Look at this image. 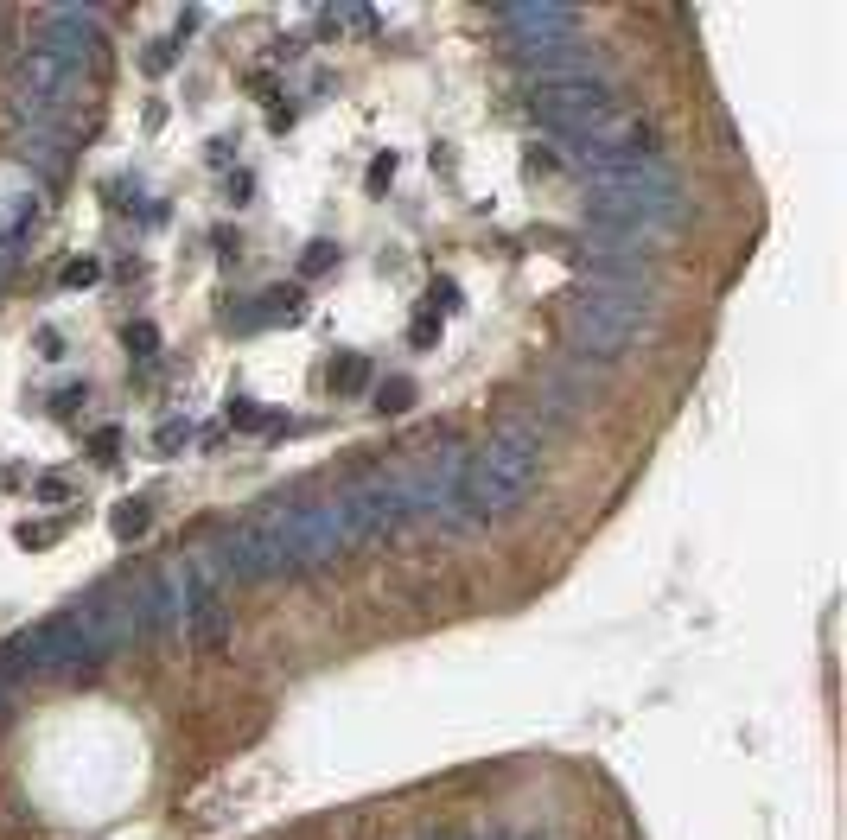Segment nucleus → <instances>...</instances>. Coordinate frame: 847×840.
<instances>
[{"mask_svg": "<svg viewBox=\"0 0 847 840\" xmlns=\"http://www.w3.org/2000/svg\"><path fill=\"white\" fill-rule=\"evenodd\" d=\"M586 217L599 223L605 236H625V242H656L669 236L688 217L682 179L663 153H644V160H625L599 179H586Z\"/></svg>", "mask_w": 847, "mask_h": 840, "instance_id": "nucleus-1", "label": "nucleus"}, {"mask_svg": "<svg viewBox=\"0 0 847 840\" xmlns=\"http://www.w3.org/2000/svg\"><path fill=\"white\" fill-rule=\"evenodd\" d=\"M535 471H542V427L535 420H510L504 433H491L459 471V522H491V516H510L516 503L529 497Z\"/></svg>", "mask_w": 847, "mask_h": 840, "instance_id": "nucleus-2", "label": "nucleus"}, {"mask_svg": "<svg viewBox=\"0 0 847 840\" xmlns=\"http://www.w3.org/2000/svg\"><path fill=\"white\" fill-rule=\"evenodd\" d=\"M656 325L650 280H586L567 300V344L580 363H618Z\"/></svg>", "mask_w": 847, "mask_h": 840, "instance_id": "nucleus-3", "label": "nucleus"}, {"mask_svg": "<svg viewBox=\"0 0 847 840\" xmlns=\"http://www.w3.org/2000/svg\"><path fill=\"white\" fill-rule=\"evenodd\" d=\"M109 650H115L109 618H102V605L90 599V605H71V611H58V618L20 630V637L0 650V681L7 675H83Z\"/></svg>", "mask_w": 847, "mask_h": 840, "instance_id": "nucleus-4", "label": "nucleus"}, {"mask_svg": "<svg viewBox=\"0 0 847 840\" xmlns=\"http://www.w3.org/2000/svg\"><path fill=\"white\" fill-rule=\"evenodd\" d=\"M7 90H13L20 128H64V115L83 102V70L64 64L58 51H45V45H26Z\"/></svg>", "mask_w": 847, "mask_h": 840, "instance_id": "nucleus-5", "label": "nucleus"}, {"mask_svg": "<svg viewBox=\"0 0 847 840\" xmlns=\"http://www.w3.org/2000/svg\"><path fill=\"white\" fill-rule=\"evenodd\" d=\"M223 573L236 580H274V573H293V503H274L242 529L230 548H217Z\"/></svg>", "mask_w": 847, "mask_h": 840, "instance_id": "nucleus-6", "label": "nucleus"}, {"mask_svg": "<svg viewBox=\"0 0 847 840\" xmlns=\"http://www.w3.org/2000/svg\"><path fill=\"white\" fill-rule=\"evenodd\" d=\"M529 109L561 140V134L586 128V121H599L605 109H618V102H612V83L605 77H548V83H529Z\"/></svg>", "mask_w": 847, "mask_h": 840, "instance_id": "nucleus-7", "label": "nucleus"}, {"mask_svg": "<svg viewBox=\"0 0 847 840\" xmlns=\"http://www.w3.org/2000/svg\"><path fill=\"white\" fill-rule=\"evenodd\" d=\"M32 45H45V51H58L64 64L90 70V64H102V13L96 7H51L39 20V39Z\"/></svg>", "mask_w": 847, "mask_h": 840, "instance_id": "nucleus-8", "label": "nucleus"}, {"mask_svg": "<svg viewBox=\"0 0 847 840\" xmlns=\"http://www.w3.org/2000/svg\"><path fill=\"white\" fill-rule=\"evenodd\" d=\"M497 26H504V45H523L548 32H580V13L561 0H516V7H497Z\"/></svg>", "mask_w": 847, "mask_h": 840, "instance_id": "nucleus-9", "label": "nucleus"}, {"mask_svg": "<svg viewBox=\"0 0 847 840\" xmlns=\"http://www.w3.org/2000/svg\"><path fill=\"white\" fill-rule=\"evenodd\" d=\"M230 325H293V319H306V293L300 287H268L262 293V306H249V312H223Z\"/></svg>", "mask_w": 847, "mask_h": 840, "instance_id": "nucleus-10", "label": "nucleus"}, {"mask_svg": "<svg viewBox=\"0 0 847 840\" xmlns=\"http://www.w3.org/2000/svg\"><path fill=\"white\" fill-rule=\"evenodd\" d=\"M332 389H338V395L370 389V363H363V357H338V363H332Z\"/></svg>", "mask_w": 847, "mask_h": 840, "instance_id": "nucleus-11", "label": "nucleus"}, {"mask_svg": "<svg viewBox=\"0 0 847 840\" xmlns=\"http://www.w3.org/2000/svg\"><path fill=\"white\" fill-rule=\"evenodd\" d=\"M121 344H128V357H141V363H153V357H160V331H153L147 319L121 331Z\"/></svg>", "mask_w": 847, "mask_h": 840, "instance_id": "nucleus-12", "label": "nucleus"}, {"mask_svg": "<svg viewBox=\"0 0 847 840\" xmlns=\"http://www.w3.org/2000/svg\"><path fill=\"white\" fill-rule=\"evenodd\" d=\"M147 516H153V510H147V503H141V497H134V503H128V510H115V516H109V529H115L121 541H134V535H147Z\"/></svg>", "mask_w": 847, "mask_h": 840, "instance_id": "nucleus-13", "label": "nucleus"}, {"mask_svg": "<svg viewBox=\"0 0 847 840\" xmlns=\"http://www.w3.org/2000/svg\"><path fill=\"white\" fill-rule=\"evenodd\" d=\"M172 58H179V39H153V45L141 51V70H147V77H166Z\"/></svg>", "mask_w": 847, "mask_h": 840, "instance_id": "nucleus-14", "label": "nucleus"}, {"mask_svg": "<svg viewBox=\"0 0 847 840\" xmlns=\"http://www.w3.org/2000/svg\"><path fill=\"white\" fill-rule=\"evenodd\" d=\"M408 401H414V382H408V376H395V382H383V389H376V408H383V414H402Z\"/></svg>", "mask_w": 847, "mask_h": 840, "instance_id": "nucleus-15", "label": "nucleus"}, {"mask_svg": "<svg viewBox=\"0 0 847 840\" xmlns=\"http://www.w3.org/2000/svg\"><path fill=\"white\" fill-rule=\"evenodd\" d=\"M332 261H338V242H325V236H319V242H306V255H300V274H325V268H332Z\"/></svg>", "mask_w": 847, "mask_h": 840, "instance_id": "nucleus-16", "label": "nucleus"}, {"mask_svg": "<svg viewBox=\"0 0 847 840\" xmlns=\"http://www.w3.org/2000/svg\"><path fill=\"white\" fill-rule=\"evenodd\" d=\"M20 548H51V541H58V522H20Z\"/></svg>", "mask_w": 847, "mask_h": 840, "instance_id": "nucleus-17", "label": "nucleus"}, {"mask_svg": "<svg viewBox=\"0 0 847 840\" xmlns=\"http://www.w3.org/2000/svg\"><path fill=\"white\" fill-rule=\"evenodd\" d=\"M408 344H414V350H434V344H440V319H434V312H421V319L408 325Z\"/></svg>", "mask_w": 847, "mask_h": 840, "instance_id": "nucleus-18", "label": "nucleus"}, {"mask_svg": "<svg viewBox=\"0 0 847 840\" xmlns=\"http://www.w3.org/2000/svg\"><path fill=\"white\" fill-rule=\"evenodd\" d=\"M427 306L434 312H459L465 300H459V280H434V287H427Z\"/></svg>", "mask_w": 847, "mask_h": 840, "instance_id": "nucleus-19", "label": "nucleus"}, {"mask_svg": "<svg viewBox=\"0 0 847 840\" xmlns=\"http://www.w3.org/2000/svg\"><path fill=\"white\" fill-rule=\"evenodd\" d=\"M230 427H268V420H262V408H255L249 395H230Z\"/></svg>", "mask_w": 847, "mask_h": 840, "instance_id": "nucleus-20", "label": "nucleus"}, {"mask_svg": "<svg viewBox=\"0 0 847 840\" xmlns=\"http://www.w3.org/2000/svg\"><path fill=\"white\" fill-rule=\"evenodd\" d=\"M185 440H192V427H185V420H166V427L153 433V446H160V452H179Z\"/></svg>", "mask_w": 847, "mask_h": 840, "instance_id": "nucleus-21", "label": "nucleus"}, {"mask_svg": "<svg viewBox=\"0 0 847 840\" xmlns=\"http://www.w3.org/2000/svg\"><path fill=\"white\" fill-rule=\"evenodd\" d=\"M96 274H102V261H96V255H83V261H71V268H64V287H90Z\"/></svg>", "mask_w": 847, "mask_h": 840, "instance_id": "nucleus-22", "label": "nucleus"}, {"mask_svg": "<svg viewBox=\"0 0 847 840\" xmlns=\"http://www.w3.org/2000/svg\"><path fill=\"white\" fill-rule=\"evenodd\" d=\"M389 179H395V153H376V160H370V172H363V185H370V191H383Z\"/></svg>", "mask_w": 847, "mask_h": 840, "instance_id": "nucleus-23", "label": "nucleus"}, {"mask_svg": "<svg viewBox=\"0 0 847 840\" xmlns=\"http://www.w3.org/2000/svg\"><path fill=\"white\" fill-rule=\"evenodd\" d=\"M115 446H121V433L102 427V433H96V459H115Z\"/></svg>", "mask_w": 847, "mask_h": 840, "instance_id": "nucleus-24", "label": "nucleus"}, {"mask_svg": "<svg viewBox=\"0 0 847 840\" xmlns=\"http://www.w3.org/2000/svg\"><path fill=\"white\" fill-rule=\"evenodd\" d=\"M446 840H516V834H446Z\"/></svg>", "mask_w": 847, "mask_h": 840, "instance_id": "nucleus-25", "label": "nucleus"}]
</instances>
